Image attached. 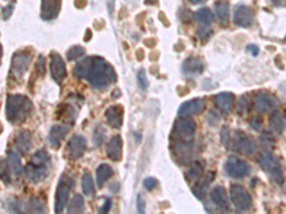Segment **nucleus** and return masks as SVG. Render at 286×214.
Returning a JSON list of instances; mask_svg holds the SVG:
<instances>
[{
	"mask_svg": "<svg viewBox=\"0 0 286 214\" xmlns=\"http://www.w3.org/2000/svg\"><path fill=\"white\" fill-rule=\"evenodd\" d=\"M87 80L97 89H107L118 80L115 69L105 59L100 56H92Z\"/></svg>",
	"mask_w": 286,
	"mask_h": 214,
	"instance_id": "obj_1",
	"label": "nucleus"
},
{
	"mask_svg": "<svg viewBox=\"0 0 286 214\" xmlns=\"http://www.w3.org/2000/svg\"><path fill=\"white\" fill-rule=\"evenodd\" d=\"M33 110L32 101L23 94L8 95L5 114L7 120L12 124L24 123Z\"/></svg>",
	"mask_w": 286,
	"mask_h": 214,
	"instance_id": "obj_2",
	"label": "nucleus"
},
{
	"mask_svg": "<svg viewBox=\"0 0 286 214\" xmlns=\"http://www.w3.org/2000/svg\"><path fill=\"white\" fill-rule=\"evenodd\" d=\"M51 165V156L46 150H39L32 156L26 165L25 173L29 181L38 184L44 181L49 174V166Z\"/></svg>",
	"mask_w": 286,
	"mask_h": 214,
	"instance_id": "obj_3",
	"label": "nucleus"
},
{
	"mask_svg": "<svg viewBox=\"0 0 286 214\" xmlns=\"http://www.w3.org/2000/svg\"><path fill=\"white\" fill-rule=\"evenodd\" d=\"M194 150V138L172 136L170 138V151L174 160L179 165L190 163Z\"/></svg>",
	"mask_w": 286,
	"mask_h": 214,
	"instance_id": "obj_4",
	"label": "nucleus"
},
{
	"mask_svg": "<svg viewBox=\"0 0 286 214\" xmlns=\"http://www.w3.org/2000/svg\"><path fill=\"white\" fill-rule=\"evenodd\" d=\"M259 164L274 183L278 185H282L284 183L285 176L283 169L277 156L265 151L259 157Z\"/></svg>",
	"mask_w": 286,
	"mask_h": 214,
	"instance_id": "obj_5",
	"label": "nucleus"
},
{
	"mask_svg": "<svg viewBox=\"0 0 286 214\" xmlns=\"http://www.w3.org/2000/svg\"><path fill=\"white\" fill-rule=\"evenodd\" d=\"M74 187V180L71 176L67 174H62V176L59 179L55 196H54V213L60 214L65 206L67 205L69 195L72 188Z\"/></svg>",
	"mask_w": 286,
	"mask_h": 214,
	"instance_id": "obj_6",
	"label": "nucleus"
},
{
	"mask_svg": "<svg viewBox=\"0 0 286 214\" xmlns=\"http://www.w3.org/2000/svg\"><path fill=\"white\" fill-rule=\"evenodd\" d=\"M233 205L238 212H248L253 207V200L245 188L240 185H233L230 188Z\"/></svg>",
	"mask_w": 286,
	"mask_h": 214,
	"instance_id": "obj_7",
	"label": "nucleus"
},
{
	"mask_svg": "<svg viewBox=\"0 0 286 214\" xmlns=\"http://www.w3.org/2000/svg\"><path fill=\"white\" fill-rule=\"evenodd\" d=\"M32 61V54L27 51H19L13 55L11 63V76L19 79L28 71Z\"/></svg>",
	"mask_w": 286,
	"mask_h": 214,
	"instance_id": "obj_8",
	"label": "nucleus"
},
{
	"mask_svg": "<svg viewBox=\"0 0 286 214\" xmlns=\"http://www.w3.org/2000/svg\"><path fill=\"white\" fill-rule=\"evenodd\" d=\"M280 105V100L269 93L267 91H259L257 92L252 100L253 108L259 112H266L273 107H276Z\"/></svg>",
	"mask_w": 286,
	"mask_h": 214,
	"instance_id": "obj_9",
	"label": "nucleus"
},
{
	"mask_svg": "<svg viewBox=\"0 0 286 214\" xmlns=\"http://www.w3.org/2000/svg\"><path fill=\"white\" fill-rule=\"evenodd\" d=\"M233 147L237 151L246 156H251L257 151V145L255 141L242 131L235 132Z\"/></svg>",
	"mask_w": 286,
	"mask_h": 214,
	"instance_id": "obj_10",
	"label": "nucleus"
},
{
	"mask_svg": "<svg viewBox=\"0 0 286 214\" xmlns=\"http://www.w3.org/2000/svg\"><path fill=\"white\" fill-rule=\"evenodd\" d=\"M197 126L193 119L188 117H179L172 128V136L178 137H185V138H193L196 132Z\"/></svg>",
	"mask_w": 286,
	"mask_h": 214,
	"instance_id": "obj_11",
	"label": "nucleus"
},
{
	"mask_svg": "<svg viewBox=\"0 0 286 214\" xmlns=\"http://www.w3.org/2000/svg\"><path fill=\"white\" fill-rule=\"evenodd\" d=\"M226 173L233 178L241 179L245 177L249 172V166L238 157H230L224 165Z\"/></svg>",
	"mask_w": 286,
	"mask_h": 214,
	"instance_id": "obj_12",
	"label": "nucleus"
},
{
	"mask_svg": "<svg viewBox=\"0 0 286 214\" xmlns=\"http://www.w3.org/2000/svg\"><path fill=\"white\" fill-rule=\"evenodd\" d=\"M87 148L85 138L80 134H75L67 144V155L71 160H77L83 156Z\"/></svg>",
	"mask_w": 286,
	"mask_h": 214,
	"instance_id": "obj_13",
	"label": "nucleus"
},
{
	"mask_svg": "<svg viewBox=\"0 0 286 214\" xmlns=\"http://www.w3.org/2000/svg\"><path fill=\"white\" fill-rule=\"evenodd\" d=\"M51 75L57 84H60L64 78L67 76L66 65L63 58L56 53L51 54V63H50Z\"/></svg>",
	"mask_w": 286,
	"mask_h": 214,
	"instance_id": "obj_14",
	"label": "nucleus"
},
{
	"mask_svg": "<svg viewBox=\"0 0 286 214\" xmlns=\"http://www.w3.org/2000/svg\"><path fill=\"white\" fill-rule=\"evenodd\" d=\"M206 107L205 101L201 98H196L183 103L179 108V117H189L202 112Z\"/></svg>",
	"mask_w": 286,
	"mask_h": 214,
	"instance_id": "obj_15",
	"label": "nucleus"
},
{
	"mask_svg": "<svg viewBox=\"0 0 286 214\" xmlns=\"http://www.w3.org/2000/svg\"><path fill=\"white\" fill-rule=\"evenodd\" d=\"M108 158L114 162H119L123 156V140L120 135H115L106 146Z\"/></svg>",
	"mask_w": 286,
	"mask_h": 214,
	"instance_id": "obj_16",
	"label": "nucleus"
},
{
	"mask_svg": "<svg viewBox=\"0 0 286 214\" xmlns=\"http://www.w3.org/2000/svg\"><path fill=\"white\" fill-rule=\"evenodd\" d=\"M55 115L57 120L62 121L65 125L71 126L77 116V108L72 103H63L57 107Z\"/></svg>",
	"mask_w": 286,
	"mask_h": 214,
	"instance_id": "obj_17",
	"label": "nucleus"
},
{
	"mask_svg": "<svg viewBox=\"0 0 286 214\" xmlns=\"http://www.w3.org/2000/svg\"><path fill=\"white\" fill-rule=\"evenodd\" d=\"M62 0H42L40 17L43 20H53L57 18L61 9Z\"/></svg>",
	"mask_w": 286,
	"mask_h": 214,
	"instance_id": "obj_18",
	"label": "nucleus"
},
{
	"mask_svg": "<svg viewBox=\"0 0 286 214\" xmlns=\"http://www.w3.org/2000/svg\"><path fill=\"white\" fill-rule=\"evenodd\" d=\"M105 118L108 125L113 128H119L123 124L124 108L121 105H115L105 110Z\"/></svg>",
	"mask_w": 286,
	"mask_h": 214,
	"instance_id": "obj_19",
	"label": "nucleus"
},
{
	"mask_svg": "<svg viewBox=\"0 0 286 214\" xmlns=\"http://www.w3.org/2000/svg\"><path fill=\"white\" fill-rule=\"evenodd\" d=\"M14 145L21 155H26L33 146V135L29 130H22L17 134Z\"/></svg>",
	"mask_w": 286,
	"mask_h": 214,
	"instance_id": "obj_20",
	"label": "nucleus"
},
{
	"mask_svg": "<svg viewBox=\"0 0 286 214\" xmlns=\"http://www.w3.org/2000/svg\"><path fill=\"white\" fill-rule=\"evenodd\" d=\"M254 19L253 12L249 7L245 5L238 6L234 14V21L239 27H249Z\"/></svg>",
	"mask_w": 286,
	"mask_h": 214,
	"instance_id": "obj_21",
	"label": "nucleus"
},
{
	"mask_svg": "<svg viewBox=\"0 0 286 214\" xmlns=\"http://www.w3.org/2000/svg\"><path fill=\"white\" fill-rule=\"evenodd\" d=\"M70 130V127L68 125H54L49 132V142L54 150H58L60 148L61 142L64 137Z\"/></svg>",
	"mask_w": 286,
	"mask_h": 214,
	"instance_id": "obj_22",
	"label": "nucleus"
},
{
	"mask_svg": "<svg viewBox=\"0 0 286 214\" xmlns=\"http://www.w3.org/2000/svg\"><path fill=\"white\" fill-rule=\"evenodd\" d=\"M214 102L221 112L228 114L234 106V95L231 92H221L214 96Z\"/></svg>",
	"mask_w": 286,
	"mask_h": 214,
	"instance_id": "obj_23",
	"label": "nucleus"
},
{
	"mask_svg": "<svg viewBox=\"0 0 286 214\" xmlns=\"http://www.w3.org/2000/svg\"><path fill=\"white\" fill-rule=\"evenodd\" d=\"M211 200L214 203V205L221 209L222 211H228L229 210V202H228V197H227V193L226 191L223 187H215L211 193Z\"/></svg>",
	"mask_w": 286,
	"mask_h": 214,
	"instance_id": "obj_24",
	"label": "nucleus"
},
{
	"mask_svg": "<svg viewBox=\"0 0 286 214\" xmlns=\"http://www.w3.org/2000/svg\"><path fill=\"white\" fill-rule=\"evenodd\" d=\"M214 172H209L202 180L196 182V184L192 188V193L198 200H203L205 198L206 194H207L208 188H209L212 180L214 179Z\"/></svg>",
	"mask_w": 286,
	"mask_h": 214,
	"instance_id": "obj_25",
	"label": "nucleus"
},
{
	"mask_svg": "<svg viewBox=\"0 0 286 214\" xmlns=\"http://www.w3.org/2000/svg\"><path fill=\"white\" fill-rule=\"evenodd\" d=\"M204 70V66L202 61L197 58L191 56L187 58L183 64H182V71L185 74H191V75H196L200 74Z\"/></svg>",
	"mask_w": 286,
	"mask_h": 214,
	"instance_id": "obj_26",
	"label": "nucleus"
},
{
	"mask_svg": "<svg viewBox=\"0 0 286 214\" xmlns=\"http://www.w3.org/2000/svg\"><path fill=\"white\" fill-rule=\"evenodd\" d=\"M214 12L217 20L222 25H227L230 17L229 3L226 0H218L214 3Z\"/></svg>",
	"mask_w": 286,
	"mask_h": 214,
	"instance_id": "obj_27",
	"label": "nucleus"
},
{
	"mask_svg": "<svg viewBox=\"0 0 286 214\" xmlns=\"http://www.w3.org/2000/svg\"><path fill=\"white\" fill-rule=\"evenodd\" d=\"M269 125L275 132L283 133L286 128V116L280 111L273 112L269 118Z\"/></svg>",
	"mask_w": 286,
	"mask_h": 214,
	"instance_id": "obj_28",
	"label": "nucleus"
},
{
	"mask_svg": "<svg viewBox=\"0 0 286 214\" xmlns=\"http://www.w3.org/2000/svg\"><path fill=\"white\" fill-rule=\"evenodd\" d=\"M114 174V171L112 169V167L108 164H100L95 171V175H96V184L98 188H102L104 186V184L106 183L108 179L112 177V175Z\"/></svg>",
	"mask_w": 286,
	"mask_h": 214,
	"instance_id": "obj_29",
	"label": "nucleus"
},
{
	"mask_svg": "<svg viewBox=\"0 0 286 214\" xmlns=\"http://www.w3.org/2000/svg\"><path fill=\"white\" fill-rule=\"evenodd\" d=\"M7 158H8L7 161L9 164V168L11 169V171L15 173V175L21 176L23 172V167L18 154L13 150H8Z\"/></svg>",
	"mask_w": 286,
	"mask_h": 214,
	"instance_id": "obj_30",
	"label": "nucleus"
},
{
	"mask_svg": "<svg viewBox=\"0 0 286 214\" xmlns=\"http://www.w3.org/2000/svg\"><path fill=\"white\" fill-rule=\"evenodd\" d=\"M203 168H204V164L202 162H200V161L194 162L193 165L190 167L189 171L186 173L187 179L190 182H195L196 183L197 180L202 176Z\"/></svg>",
	"mask_w": 286,
	"mask_h": 214,
	"instance_id": "obj_31",
	"label": "nucleus"
},
{
	"mask_svg": "<svg viewBox=\"0 0 286 214\" xmlns=\"http://www.w3.org/2000/svg\"><path fill=\"white\" fill-rule=\"evenodd\" d=\"M84 199L80 194H75L72 197L71 202L68 205V214H81L84 212Z\"/></svg>",
	"mask_w": 286,
	"mask_h": 214,
	"instance_id": "obj_32",
	"label": "nucleus"
},
{
	"mask_svg": "<svg viewBox=\"0 0 286 214\" xmlns=\"http://www.w3.org/2000/svg\"><path fill=\"white\" fill-rule=\"evenodd\" d=\"M90 64H91V57H87L80 62H78L74 69H73V74L77 78H84L87 79L88 72H89Z\"/></svg>",
	"mask_w": 286,
	"mask_h": 214,
	"instance_id": "obj_33",
	"label": "nucleus"
},
{
	"mask_svg": "<svg viewBox=\"0 0 286 214\" xmlns=\"http://www.w3.org/2000/svg\"><path fill=\"white\" fill-rule=\"evenodd\" d=\"M194 17L198 23L203 24V25H211L214 21L213 13L207 8L199 9L196 12Z\"/></svg>",
	"mask_w": 286,
	"mask_h": 214,
	"instance_id": "obj_34",
	"label": "nucleus"
},
{
	"mask_svg": "<svg viewBox=\"0 0 286 214\" xmlns=\"http://www.w3.org/2000/svg\"><path fill=\"white\" fill-rule=\"evenodd\" d=\"M81 188L85 195L92 197L95 194V185L92 175L88 172H85L81 178Z\"/></svg>",
	"mask_w": 286,
	"mask_h": 214,
	"instance_id": "obj_35",
	"label": "nucleus"
},
{
	"mask_svg": "<svg viewBox=\"0 0 286 214\" xmlns=\"http://www.w3.org/2000/svg\"><path fill=\"white\" fill-rule=\"evenodd\" d=\"M27 212L28 213H35V214H43L46 213V209L44 208L43 204L37 200L36 198H32L27 206Z\"/></svg>",
	"mask_w": 286,
	"mask_h": 214,
	"instance_id": "obj_36",
	"label": "nucleus"
},
{
	"mask_svg": "<svg viewBox=\"0 0 286 214\" xmlns=\"http://www.w3.org/2000/svg\"><path fill=\"white\" fill-rule=\"evenodd\" d=\"M85 54V50L80 46H72L67 52V58L70 61H74L83 56Z\"/></svg>",
	"mask_w": 286,
	"mask_h": 214,
	"instance_id": "obj_37",
	"label": "nucleus"
},
{
	"mask_svg": "<svg viewBox=\"0 0 286 214\" xmlns=\"http://www.w3.org/2000/svg\"><path fill=\"white\" fill-rule=\"evenodd\" d=\"M105 139V130L100 125L96 126L94 130V143L99 147Z\"/></svg>",
	"mask_w": 286,
	"mask_h": 214,
	"instance_id": "obj_38",
	"label": "nucleus"
},
{
	"mask_svg": "<svg viewBox=\"0 0 286 214\" xmlns=\"http://www.w3.org/2000/svg\"><path fill=\"white\" fill-rule=\"evenodd\" d=\"M35 71L38 76H43L45 74V58L43 55H39L37 60H36V67H35Z\"/></svg>",
	"mask_w": 286,
	"mask_h": 214,
	"instance_id": "obj_39",
	"label": "nucleus"
},
{
	"mask_svg": "<svg viewBox=\"0 0 286 214\" xmlns=\"http://www.w3.org/2000/svg\"><path fill=\"white\" fill-rule=\"evenodd\" d=\"M138 81H139L140 87L142 89H147V87L149 85V82H148V79H147V76H146V72L144 70H141V71H139V73H138Z\"/></svg>",
	"mask_w": 286,
	"mask_h": 214,
	"instance_id": "obj_40",
	"label": "nucleus"
},
{
	"mask_svg": "<svg viewBox=\"0 0 286 214\" xmlns=\"http://www.w3.org/2000/svg\"><path fill=\"white\" fill-rule=\"evenodd\" d=\"M9 165L8 164H5V162H4V167H3V164L1 163V180L6 185H9L11 183L10 173L7 171V167Z\"/></svg>",
	"mask_w": 286,
	"mask_h": 214,
	"instance_id": "obj_41",
	"label": "nucleus"
},
{
	"mask_svg": "<svg viewBox=\"0 0 286 214\" xmlns=\"http://www.w3.org/2000/svg\"><path fill=\"white\" fill-rule=\"evenodd\" d=\"M220 135H221V142L223 144V146L224 147H228L229 143H230V131H229L228 127L224 126L222 128Z\"/></svg>",
	"mask_w": 286,
	"mask_h": 214,
	"instance_id": "obj_42",
	"label": "nucleus"
},
{
	"mask_svg": "<svg viewBox=\"0 0 286 214\" xmlns=\"http://www.w3.org/2000/svg\"><path fill=\"white\" fill-rule=\"evenodd\" d=\"M14 7L15 4H10L6 7H2L1 9V15H2V19L3 20H7L8 18L12 16V13L14 11Z\"/></svg>",
	"mask_w": 286,
	"mask_h": 214,
	"instance_id": "obj_43",
	"label": "nucleus"
},
{
	"mask_svg": "<svg viewBox=\"0 0 286 214\" xmlns=\"http://www.w3.org/2000/svg\"><path fill=\"white\" fill-rule=\"evenodd\" d=\"M143 186L147 191H152L158 186V181L153 177H148L143 181Z\"/></svg>",
	"mask_w": 286,
	"mask_h": 214,
	"instance_id": "obj_44",
	"label": "nucleus"
},
{
	"mask_svg": "<svg viewBox=\"0 0 286 214\" xmlns=\"http://www.w3.org/2000/svg\"><path fill=\"white\" fill-rule=\"evenodd\" d=\"M137 208L140 214H145V209H146V205H145V201L142 194H139L138 198H137Z\"/></svg>",
	"mask_w": 286,
	"mask_h": 214,
	"instance_id": "obj_45",
	"label": "nucleus"
},
{
	"mask_svg": "<svg viewBox=\"0 0 286 214\" xmlns=\"http://www.w3.org/2000/svg\"><path fill=\"white\" fill-rule=\"evenodd\" d=\"M197 34L198 37L202 40V39H208L211 36L212 32H211V30H209L207 28H199L197 30Z\"/></svg>",
	"mask_w": 286,
	"mask_h": 214,
	"instance_id": "obj_46",
	"label": "nucleus"
},
{
	"mask_svg": "<svg viewBox=\"0 0 286 214\" xmlns=\"http://www.w3.org/2000/svg\"><path fill=\"white\" fill-rule=\"evenodd\" d=\"M250 125L254 129L260 130L262 126V119L261 117H253L251 119Z\"/></svg>",
	"mask_w": 286,
	"mask_h": 214,
	"instance_id": "obj_47",
	"label": "nucleus"
},
{
	"mask_svg": "<svg viewBox=\"0 0 286 214\" xmlns=\"http://www.w3.org/2000/svg\"><path fill=\"white\" fill-rule=\"evenodd\" d=\"M112 208V200L110 198H105V203L100 209V213L102 214H108Z\"/></svg>",
	"mask_w": 286,
	"mask_h": 214,
	"instance_id": "obj_48",
	"label": "nucleus"
},
{
	"mask_svg": "<svg viewBox=\"0 0 286 214\" xmlns=\"http://www.w3.org/2000/svg\"><path fill=\"white\" fill-rule=\"evenodd\" d=\"M156 40L154 38H147L144 40V44L147 46V47H150V48H153L156 46Z\"/></svg>",
	"mask_w": 286,
	"mask_h": 214,
	"instance_id": "obj_49",
	"label": "nucleus"
},
{
	"mask_svg": "<svg viewBox=\"0 0 286 214\" xmlns=\"http://www.w3.org/2000/svg\"><path fill=\"white\" fill-rule=\"evenodd\" d=\"M87 5L86 0H74V6L78 9H82Z\"/></svg>",
	"mask_w": 286,
	"mask_h": 214,
	"instance_id": "obj_50",
	"label": "nucleus"
},
{
	"mask_svg": "<svg viewBox=\"0 0 286 214\" xmlns=\"http://www.w3.org/2000/svg\"><path fill=\"white\" fill-rule=\"evenodd\" d=\"M247 50H248L253 55H257V54H259V48L256 47L255 45H249V46L247 47Z\"/></svg>",
	"mask_w": 286,
	"mask_h": 214,
	"instance_id": "obj_51",
	"label": "nucleus"
},
{
	"mask_svg": "<svg viewBox=\"0 0 286 214\" xmlns=\"http://www.w3.org/2000/svg\"><path fill=\"white\" fill-rule=\"evenodd\" d=\"M136 56H137V59H138L139 61H142V60H143V58H144V51H143V49H139V50L137 51Z\"/></svg>",
	"mask_w": 286,
	"mask_h": 214,
	"instance_id": "obj_52",
	"label": "nucleus"
},
{
	"mask_svg": "<svg viewBox=\"0 0 286 214\" xmlns=\"http://www.w3.org/2000/svg\"><path fill=\"white\" fill-rule=\"evenodd\" d=\"M92 36H93V34H92L91 30H87V31H86V34H85V36H84V41H85V42L89 41Z\"/></svg>",
	"mask_w": 286,
	"mask_h": 214,
	"instance_id": "obj_53",
	"label": "nucleus"
},
{
	"mask_svg": "<svg viewBox=\"0 0 286 214\" xmlns=\"http://www.w3.org/2000/svg\"><path fill=\"white\" fill-rule=\"evenodd\" d=\"M119 96H120V90L119 89L114 90V92L112 93V97H113L114 99H117Z\"/></svg>",
	"mask_w": 286,
	"mask_h": 214,
	"instance_id": "obj_54",
	"label": "nucleus"
},
{
	"mask_svg": "<svg viewBox=\"0 0 286 214\" xmlns=\"http://www.w3.org/2000/svg\"><path fill=\"white\" fill-rule=\"evenodd\" d=\"M158 57H159V54H158V53H156V52H154V53H151V55H150V58H151V60H156Z\"/></svg>",
	"mask_w": 286,
	"mask_h": 214,
	"instance_id": "obj_55",
	"label": "nucleus"
},
{
	"mask_svg": "<svg viewBox=\"0 0 286 214\" xmlns=\"http://www.w3.org/2000/svg\"><path fill=\"white\" fill-rule=\"evenodd\" d=\"M192 4H199V3H202V2H205L206 0H189Z\"/></svg>",
	"mask_w": 286,
	"mask_h": 214,
	"instance_id": "obj_56",
	"label": "nucleus"
},
{
	"mask_svg": "<svg viewBox=\"0 0 286 214\" xmlns=\"http://www.w3.org/2000/svg\"><path fill=\"white\" fill-rule=\"evenodd\" d=\"M272 1H273V3H275L276 5H279V4L281 3L282 0H272Z\"/></svg>",
	"mask_w": 286,
	"mask_h": 214,
	"instance_id": "obj_57",
	"label": "nucleus"
},
{
	"mask_svg": "<svg viewBox=\"0 0 286 214\" xmlns=\"http://www.w3.org/2000/svg\"><path fill=\"white\" fill-rule=\"evenodd\" d=\"M7 1H11V0H7Z\"/></svg>",
	"mask_w": 286,
	"mask_h": 214,
	"instance_id": "obj_58",
	"label": "nucleus"
},
{
	"mask_svg": "<svg viewBox=\"0 0 286 214\" xmlns=\"http://www.w3.org/2000/svg\"></svg>",
	"mask_w": 286,
	"mask_h": 214,
	"instance_id": "obj_59",
	"label": "nucleus"
}]
</instances>
